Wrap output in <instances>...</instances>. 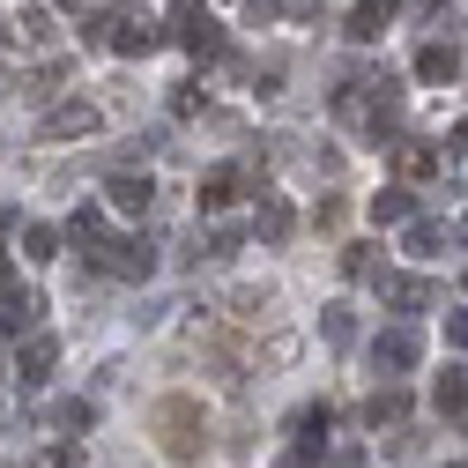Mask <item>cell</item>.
I'll return each mask as SVG.
<instances>
[{
    "instance_id": "cb8c5ba5",
    "label": "cell",
    "mask_w": 468,
    "mask_h": 468,
    "mask_svg": "<svg viewBox=\"0 0 468 468\" xmlns=\"http://www.w3.org/2000/svg\"><path fill=\"white\" fill-rule=\"evenodd\" d=\"M97 230H104V216H97V208H75V216H68V239H75V246H90Z\"/></svg>"
},
{
    "instance_id": "8fae6325",
    "label": "cell",
    "mask_w": 468,
    "mask_h": 468,
    "mask_svg": "<svg viewBox=\"0 0 468 468\" xmlns=\"http://www.w3.org/2000/svg\"><path fill=\"white\" fill-rule=\"evenodd\" d=\"M239 186H246V171H239V164L201 171V208H208V216H216V208H230V201H239Z\"/></svg>"
},
{
    "instance_id": "7c38bea8",
    "label": "cell",
    "mask_w": 468,
    "mask_h": 468,
    "mask_svg": "<svg viewBox=\"0 0 468 468\" xmlns=\"http://www.w3.org/2000/svg\"><path fill=\"white\" fill-rule=\"evenodd\" d=\"M365 424H372V431H401V424H409V394H401V387H379V394L365 401Z\"/></svg>"
},
{
    "instance_id": "4316f807",
    "label": "cell",
    "mask_w": 468,
    "mask_h": 468,
    "mask_svg": "<svg viewBox=\"0 0 468 468\" xmlns=\"http://www.w3.org/2000/svg\"><path fill=\"white\" fill-rule=\"evenodd\" d=\"M45 468H82V453H75V446H52V453H45Z\"/></svg>"
},
{
    "instance_id": "e575fe53",
    "label": "cell",
    "mask_w": 468,
    "mask_h": 468,
    "mask_svg": "<svg viewBox=\"0 0 468 468\" xmlns=\"http://www.w3.org/2000/svg\"><path fill=\"white\" fill-rule=\"evenodd\" d=\"M0 372H8V365H0Z\"/></svg>"
},
{
    "instance_id": "5b68a950",
    "label": "cell",
    "mask_w": 468,
    "mask_h": 468,
    "mask_svg": "<svg viewBox=\"0 0 468 468\" xmlns=\"http://www.w3.org/2000/svg\"><path fill=\"white\" fill-rule=\"evenodd\" d=\"M417 357H424V342L409 335V327H387V335L372 342V372H387V379H401V372L417 365Z\"/></svg>"
},
{
    "instance_id": "d4e9b609",
    "label": "cell",
    "mask_w": 468,
    "mask_h": 468,
    "mask_svg": "<svg viewBox=\"0 0 468 468\" xmlns=\"http://www.w3.org/2000/svg\"><path fill=\"white\" fill-rule=\"evenodd\" d=\"M327 468H372V453L357 439H342V446H327Z\"/></svg>"
},
{
    "instance_id": "4dcf8cb0",
    "label": "cell",
    "mask_w": 468,
    "mask_h": 468,
    "mask_svg": "<svg viewBox=\"0 0 468 468\" xmlns=\"http://www.w3.org/2000/svg\"><path fill=\"white\" fill-rule=\"evenodd\" d=\"M52 8H90V0H52Z\"/></svg>"
},
{
    "instance_id": "ba28073f",
    "label": "cell",
    "mask_w": 468,
    "mask_h": 468,
    "mask_svg": "<svg viewBox=\"0 0 468 468\" xmlns=\"http://www.w3.org/2000/svg\"><path fill=\"white\" fill-rule=\"evenodd\" d=\"M104 201L120 208V216H142V208L156 201V179H149V171H112V186H104Z\"/></svg>"
},
{
    "instance_id": "83f0119b",
    "label": "cell",
    "mask_w": 468,
    "mask_h": 468,
    "mask_svg": "<svg viewBox=\"0 0 468 468\" xmlns=\"http://www.w3.org/2000/svg\"><path fill=\"white\" fill-rule=\"evenodd\" d=\"M446 342H453V349H468V313H453V320H446Z\"/></svg>"
},
{
    "instance_id": "7402d4cb",
    "label": "cell",
    "mask_w": 468,
    "mask_h": 468,
    "mask_svg": "<svg viewBox=\"0 0 468 468\" xmlns=\"http://www.w3.org/2000/svg\"><path fill=\"white\" fill-rule=\"evenodd\" d=\"M68 75H75L68 60H45V68L30 75V97H60V90H68Z\"/></svg>"
},
{
    "instance_id": "4fadbf2b",
    "label": "cell",
    "mask_w": 468,
    "mask_h": 468,
    "mask_svg": "<svg viewBox=\"0 0 468 468\" xmlns=\"http://www.w3.org/2000/svg\"><path fill=\"white\" fill-rule=\"evenodd\" d=\"M409 216H417V194H409V186H379L372 194V223L387 230V223H409Z\"/></svg>"
},
{
    "instance_id": "d6986e66",
    "label": "cell",
    "mask_w": 468,
    "mask_h": 468,
    "mask_svg": "<svg viewBox=\"0 0 468 468\" xmlns=\"http://www.w3.org/2000/svg\"><path fill=\"white\" fill-rule=\"evenodd\" d=\"M394 164H401V179H424V171H439V149L431 142H401Z\"/></svg>"
},
{
    "instance_id": "5bb4252c",
    "label": "cell",
    "mask_w": 468,
    "mask_h": 468,
    "mask_svg": "<svg viewBox=\"0 0 468 468\" xmlns=\"http://www.w3.org/2000/svg\"><path fill=\"white\" fill-rule=\"evenodd\" d=\"M327 424H335V409H327V401H313V409H298V417H290V431H298V446H305V453L327 439Z\"/></svg>"
},
{
    "instance_id": "d6a6232c",
    "label": "cell",
    "mask_w": 468,
    "mask_h": 468,
    "mask_svg": "<svg viewBox=\"0 0 468 468\" xmlns=\"http://www.w3.org/2000/svg\"><path fill=\"white\" fill-rule=\"evenodd\" d=\"M282 468H313V461H282Z\"/></svg>"
},
{
    "instance_id": "836d02e7",
    "label": "cell",
    "mask_w": 468,
    "mask_h": 468,
    "mask_svg": "<svg viewBox=\"0 0 468 468\" xmlns=\"http://www.w3.org/2000/svg\"><path fill=\"white\" fill-rule=\"evenodd\" d=\"M461 239H468V216H461Z\"/></svg>"
},
{
    "instance_id": "7a4b0ae2",
    "label": "cell",
    "mask_w": 468,
    "mask_h": 468,
    "mask_svg": "<svg viewBox=\"0 0 468 468\" xmlns=\"http://www.w3.org/2000/svg\"><path fill=\"white\" fill-rule=\"evenodd\" d=\"M90 261H97V275H120V282H149L156 275V246L149 239H90Z\"/></svg>"
},
{
    "instance_id": "44dd1931",
    "label": "cell",
    "mask_w": 468,
    "mask_h": 468,
    "mask_svg": "<svg viewBox=\"0 0 468 468\" xmlns=\"http://www.w3.org/2000/svg\"><path fill=\"white\" fill-rule=\"evenodd\" d=\"M23 253L30 261H52V253H60V230H52V223H23Z\"/></svg>"
},
{
    "instance_id": "8992f818",
    "label": "cell",
    "mask_w": 468,
    "mask_h": 468,
    "mask_svg": "<svg viewBox=\"0 0 468 468\" xmlns=\"http://www.w3.org/2000/svg\"><path fill=\"white\" fill-rule=\"evenodd\" d=\"M394 16H401V0H357V8H349V45H372V37H387L394 30Z\"/></svg>"
},
{
    "instance_id": "3957f363",
    "label": "cell",
    "mask_w": 468,
    "mask_h": 468,
    "mask_svg": "<svg viewBox=\"0 0 468 468\" xmlns=\"http://www.w3.org/2000/svg\"><path fill=\"white\" fill-rule=\"evenodd\" d=\"M171 37H179L194 60H223V23L201 8V0H171Z\"/></svg>"
},
{
    "instance_id": "ffe728a7",
    "label": "cell",
    "mask_w": 468,
    "mask_h": 468,
    "mask_svg": "<svg viewBox=\"0 0 468 468\" xmlns=\"http://www.w3.org/2000/svg\"><path fill=\"white\" fill-rule=\"evenodd\" d=\"M320 335H327L335 349H349V342H357V320H349V305H327V313H320Z\"/></svg>"
},
{
    "instance_id": "52a82bcc",
    "label": "cell",
    "mask_w": 468,
    "mask_h": 468,
    "mask_svg": "<svg viewBox=\"0 0 468 468\" xmlns=\"http://www.w3.org/2000/svg\"><path fill=\"white\" fill-rule=\"evenodd\" d=\"M104 120H97V104H52L45 112V142H82V134H97Z\"/></svg>"
},
{
    "instance_id": "f546056e",
    "label": "cell",
    "mask_w": 468,
    "mask_h": 468,
    "mask_svg": "<svg viewBox=\"0 0 468 468\" xmlns=\"http://www.w3.org/2000/svg\"><path fill=\"white\" fill-rule=\"evenodd\" d=\"M453 149H461V156H468V120H461V127H453Z\"/></svg>"
},
{
    "instance_id": "ac0fdd59",
    "label": "cell",
    "mask_w": 468,
    "mask_h": 468,
    "mask_svg": "<svg viewBox=\"0 0 468 468\" xmlns=\"http://www.w3.org/2000/svg\"><path fill=\"white\" fill-rule=\"evenodd\" d=\"M446 246V223H431V216H409V253H417V261H431Z\"/></svg>"
},
{
    "instance_id": "603a6c76",
    "label": "cell",
    "mask_w": 468,
    "mask_h": 468,
    "mask_svg": "<svg viewBox=\"0 0 468 468\" xmlns=\"http://www.w3.org/2000/svg\"><path fill=\"white\" fill-rule=\"evenodd\" d=\"M372 253H379V246H342V275H357V282H365V275H379V261H372Z\"/></svg>"
},
{
    "instance_id": "2e32d148",
    "label": "cell",
    "mask_w": 468,
    "mask_h": 468,
    "mask_svg": "<svg viewBox=\"0 0 468 468\" xmlns=\"http://www.w3.org/2000/svg\"><path fill=\"white\" fill-rule=\"evenodd\" d=\"M290 223H298V216H290V201H261V216H253L261 246H282V239H290Z\"/></svg>"
},
{
    "instance_id": "277c9868",
    "label": "cell",
    "mask_w": 468,
    "mask_h": 468,
    "mask_svg": "<svg viewBox=\"0 0 468 468\" xmlns=\"http://www.w3.org/2000/svg\"><path fill=\"white\" fill-rule=\"evenodd\" d=\"M379 298H387L394 313H431V305H439V282H431V275H379Z\"/></svg>"
},
{
    "instance_id": "d590c367",
    "label": "cell",
    "mask_w": 468,
    "mask_h": 468,
    "mask_svg": "<svg viewBox=\"0 0 468 468\" xmlns=\"http://www.w3.org/2000/svg\"><path fill=\"white\" fill-rule=\"evenodd\" d=\"M461 282H468V275H461Z\"/></svg>"
},
{
    "instance_id": "1f68e13d",
    "label": "cell",
    "mask_w": 468,
    "mask_h": 468,
    "mask_svg": "<svg viewBox=\"0 0 468 468\" xmlns=\"http://www.w3.org/2000/svg\"><path fill=\"white\" fill-rule=\"evenodd\" d=\"M0 282H8V253H0Z\"/></svg>"
},
{
    "instance_id": "30bf717a",
    "label": "cell",
    "mask_w": 468,
    "mask_h": 468,
    "mask_svg": "<svg viewBox=\"0 0 468 468\" xmlns=\"http://www.w3.org/2000/svg\"><path fill=\"white\" fill-rule=\"evenodd\" d=\"M431 409H439V417H453V424L468 417V372H461V365H446V372L431 379Z\"/></svg>"
},
{
    "instance_id": "9c48e42d",
    "label": "cell",
    "mask_w": 468,
    "mask_h": 468,
    "mask_svg": "<svg viewBox=\"0 0 468 468\" xmlns=\"http://www.w3.org/2000/svg\"><path fill=\"white\" fill-rule=\"evenodd\" d=\"M52 365H60V342H52L45 327H30V335H23V357H16V372H23V387H37V379H45Z\"/></svg>"
},
{
    "instance_id": "f1b7e54d",
    "label": "cell",
    "mask_w": 468,
    "mask_h": 468,
    "mask_svg": "<svg viewBox=\"0 0 468 468\" xmlns=\"http://www.w3.org/2000/svg\"><path fill=\"white\" fill-rule=\"evenodd\" d=\"M275 8H282V0H253V23H268V16H275Z\"/></svg>"
},
{
    "instance_id": "9a60e30c",
    "label": "cell",
    "mask_w": 468,
    "mask_h": 468,
    "mask_svg": "<svg viewBox=\"0 0 468 468\" xmlns=\"http://www.w3.org/2000/svg\"><path fill=\"white\" fill-rule=\"evenodd\" d=\"M453 68H461V52H453V45H439V37L417 52V75H424V82H453Z\"/></svg>"
},
{
    "instance_id": "6da1fadb",
    "label": "cell",
    "mask_w": 468,
    "mask_h": 468,
    "mask_svg": "<svg viewBox=\"0 0 468 468\" xmlns=\"http://www.w3.org/2000/svg\"><path fill=\"white\" fill-rule=\"evenodd\" d=\"M149 424H156V446H164L171 461H201V453H208V417H201L194 394H164V401L149 409Z\"/></svg>"
},
{
    "instance_id": "e0dca14e",
    "label": "cell",
    "mask_w": 468,
    "mask_h": 468,
    "mask_svg": "<svg viewBox=\"0 0 468 468\" xmlns=\"http://www.w3.org/2000/svg\"><path fill=\"white\" fill-rule=\"evenodd\" d=\"M104 45H112V52H127V60H142V52L156 45V30H149V23H112V37H104Z\"/></svg>"
},
{
    "instance_id": "484cf974",
    "label": "cell",
    "mask_w": 468,
    "mask_h": 468,
    "mask_svg": "<svg viewBox=\"0 0 468 468\" xmlns=\"http://www.w3.org/2000/svg\"><path fill=\"white\" fill-rule=\"evenodd\" d=\"M90 424H97V401H68L60 409V431H90Z\"/></svg>"
}]
</instances>
